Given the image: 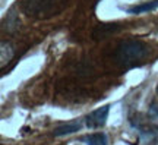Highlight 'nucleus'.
Here are the masks:
<instances>
[{"mask_svg":"<svg viewBox=\"0 0 158 145\" xmlns=\"http://www.w3.org/2000/svg\"><path fill=\"white\" fill-rule=\"evenodd\" d=\"M13 56H15V50H13L12 44L7 41H2V44H0V67H6V65L10 63Z\"/></svg>","mask_w":158,"mask_h":145,"instance_id":"3","label":"nucleus"},{"mask_svg":"<svg viewBox=\"0 0 158 145\" xmlns=\"http://www.w3.org/2000/svg\"><path fill=\"white\" fill-rule=\"evenodd\" d=\"M157 94H158V85H157Z\"/></svg>","mask_w":158,"mask_h":145,"instance_id":"9","label":"nucleus"},{"mask_svg":"<svg viewBox=\"0 0 158 145\" xmlns=\"http://www.w3.org/2000/svg\"><path fill=\"white\" fill-rule=\"evenodd\" d=\"M157 7H158V0H151V2L138 5V6H135V7H130V9H127V12H130V13H143V12L154 11V9H157Z\"/></svg>","mask_w":158,"mask_h":145,"instance_id":"6","label":"nucleus"},{"mask_svg":"<svg viewBox=\"0 0 158 145\" xmlns=\"http://www.w3.org/2000/svg\"><path fill=\"white\" fill-rule=\"evenodd\" d=\"M151 113H154L155 116H158V104H154V106L151 107Z\"/></svg>","mask_w":158,"mask_h":145,"instance_id":"8","label":"nucleus"},{"mask_svg":"<svg viewBox=\"0 0 158 145\" xmlns=\"http://www.w3.org/2000/svg\"><path fill=\"white\" fill-rule=\"evenodd\" d=\"M81 129V122H73V123H68V125H59L54 129V135L56 136H63V135L68 134H73L76 130Z\"/></svg>","mask_w":158,"mask_h":145,"instance_id":"5","label":"nucleus"},{"mask_svg":"<svg viewBox=\"0 0 158 145\" xmlns=\"http://www.w3.org/2000/svg\"><path fill=\"white\" fill-rule=\"evenodd\" d=\"M88 145H107V138L104 134H94L86 138Z\"/></svg>","mask_w":158,"mask_h":145,"instance_id":"7","label":"nucleus"},{"mask_svg":"<svg viewBox=\"0 0 158 145\" xmlns=\"http://www.w3.org/2000/svg\"><path fill=\"white\" fill-rule=\"evenodd\" d=\"M147 54V47L141 41H123L116 50V62L120 66L130 67L135 66L136 63L145 57Z\"/></svg>","mask_w":158,"mask_h":145,"instance_id":"1","label":"nucleus"},{"mask_svg":"<svg viewBox=\"0 0 158 145\" xmlns=\"http://www.w3.org/2000/svg\"><path fill=\"white\" fill-rule=\"evenodd\" d=\"M117 29H118L117 23H101L100 27H97V28L94 29L92 35H94L95 40H101V38L108 37V35H111V34H114Z\"/></svg>","mask_w":158,"mask_h":145,"instance_id":"4","label":"nucleus"},{"mask_svg":"<svg viewBox=\"0 0 158 145\" xmlns=\"http://www.w3.org/2000/svg\"><path fill=\"white\" fill-rule=\"evenodd\" d=\"M108 110H110V106H102L100 109L94 110L92 113H89L85 119L86 126L88 128H100V126H102L108 117Z\"/></svg>","mask_w":158,"mask_h":145,"instance_id":"2","label":"nucleus"}]
</instances>
